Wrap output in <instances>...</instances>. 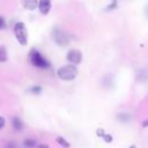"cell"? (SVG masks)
<instances>
[{"instance_id": "obj_1", "label": "cell", "mask_w": 148, "mask_h": 148, "mask_svg": "<svg viewBox=\"0 0 148 148\" xmlns=\"http://www.w3.org/2000/svg\"><path fill=\"white\" fill-rule=\"evenodd\" d=\"M77 68L76 66L74 65H65L62 67H60L58 71H57V75L60 80H64V81H72L74 80L76 76H77Z\"/></svg>"}, {"instance_id": "obj_2", "label": "cell", "mask_w": 148, "mask_h": 148, "mask_svg": "<svg viewBox=\"0 0 148 148\" xmlns=\"http://www.w3.org/2000/svg\"><path fill=\"white\" fill-rule=\"evenodd\" d=\"M29 60H30L32 66L38 67V68H47L50 66L49 61L36 49H31L30 50V52H29Z\"/></svg>"}, {"instance_id": "obj_3", "label": "cell", "mask_w": 148, "mask_h": 148, "mask_svg": "<svg viewBox=\"0 0 148 148\" xmlns=\"http://www.w3.org/2000/svg\"><path fill=\"white\" fill-rule=\"evenodd\" d=\"M14 34H15L17 42L22 46H25L28 44V31H27L25 24L23 22H17L14 25Z\"/></svg>"}, {"instance_id": "obj_4", "label": "cell", "mask_w": 148, "mask_h": 148, "mask_svg": "<svg viewBox=\"0 0 148 148\" xmlns=\"http://www.w3.org/2000/svg\"><path fill=\"white\" fill-rule=\"evenodd\" d=\"M52 38H53V40H54L58 45H60V46L67 45V44H68V40H69L67 34H66L64 30L59 29V28H54V29H53V31H52Z\"/></svg>"}, {"instance_id": "obj_5", "label": "cell", "mask_w": 148, "mask_h": 148, "mask_svg": "<svg viewBox=\"0 0 148 148\" xmlns=\"http://www.w3.org/2000/svg\"><path fill=\"white\" fill-rule=\"evenodd\" d=\"M67 60L74 66L79 65L82 61V53L76 49H72L67 52Z\"/></svg>"}, {"instance_id": "obj_6", "label": "cell", "mask_w": 148, "mask_h": 148, "mask_svg": "<svg viewBox=\"0 0 148 148\" xmlns=\"http://www.w3.org/2000/svg\"><path fill=\"white\" fill-rule=\"evenodd\" d=\"M37 7L43 15H46L51 9V0H38Z\"/></svg>"}, {"instance_id": "obj_7", "label": "cell", "mask_w": 148, "mask_h": 148, "mask_svg": "<svg viewBox=\"0 0 148 148\" xmlns=\"http://www.w3.org/2000/svg\"><path fill=\"white\" fill-rule=\"evenodd\" d=\"M38 0H22V6L28 10H34L37 8Z\"/></svg>"}, {"instance_id": "obj_8", "label": "cell", "mask_w": 148, "mask_h": 148, "mask_svg": "<svg viewBox=\"0 0 148 148\" xmlns=\"http://www.w3.org/2000/svg\"><path fill=\"white\" fill-rule=\"evenodd\" d=\"M12 126L15 131H21L23 128V121L18 117H13L12 119Z\"/></svg>"}, {"instance_id": "obj_9", "label": "cell", "mask_w": 148, "mask_h": 148, "mask_svg": "<svg viewBox=\"0 0 148 148\" xmlns=\"http://www.w3.org/2000/svg\"><path fill=\"white\" fill-rule=\"evenodd\" d=\"M37 146V141L32 138H27L23 140V147L24 148H36Z\"/></svg>"}, {"instance_id": "obj_10", "label": "cell", "mask_w": 148, "mask_h": 148, "mask_svg": "<svg viewBox=\"0 0 148 148\" xmlns=\"http://www.w3.org/2000/svg\"><path fill=\"white\" fill-rule=\"evenodd\" d=\"M8 59V52L5 45H0V62H6Z\"/></svg>"}, {"instance_id": "obj_11", "label": "cell", "mask_w": 148, "mask_h": 148, "mask_svg": "<svg viewBox=\"0 0 148 148\" xmlns=\"http://www.w3.org/2000/svg\"><path fill=\"white\" fill-rule=\"evenodd\" d=\"M56 142H57L58 145H60L61 147H64V148H69V147H71V143H69L65 138H62V136H57V138H56Z\"/></svg>"}, {"instance_id": "obj_12", "label": "cell", "mask_w": 148, "mask_h": 148, "mask_svg": "<svg viewBox=\"0 0 148 148\" xmlns=\"http://www.w3.org/2000/svg\"><path fill=\"white\" fill-rule=\"evenodd\" d=\"M40 91H42V88H40L39 86H34V87L30 88V92H31V94L37 95V94H39Z\"/></svg>"}, {"instance_id": "obj_13", "label": "cell", "mask_w": 148, "mask_h": 148, "mask_svg": "<svg viewBox=\"0 0 148 148\" xmlns=\"http://www.w3.org/2000/svg\"><path fill=\"white\" fill-rule=\"evenodd\" d=\"M106 143H111L112 142V140H113V138H112V135L111 134H108V133H105V135L102 138Z\"/></svg>"}, {"instance_id": "obj_14", "label": "cell", "mask_w": 148, "mask_h": 148, "mask_svg": "<svg viewBox=\"0 0 148 148\" xmlns=\"http://www.w3.org/2000/svg\"><path fill=\"white\" fill-rule=\"evenodd\" d=\"M96 135H97L98 138H103V136L105 135V131H104L103 128H97V130H96Z\"/></svg>"}, {"instance_id": "obj_15", "label": "cell", "mask_w": 148, "mask_h": 148, "mask_svg": "<svg viewBox=\"0 0 148 148\" xmlns=\"http://www.w3.org/2000/svg\"><path fill=\"white\" fill-rule=\"evenodd\" d=\"M5 125H6V119L2 116H0V130H2L5 127Z\"/></svg>"}, {"instance_id": "obj_16", "label": "cell", "mask_w": 148, "mask_h": 148, "mask_svg": "<svg viewBox=\"0 0 148 148\" xmlns=\"http://www.w3.org/2000/svg\"><path fill=\"white\" fill-rule=\"evenodd\" d=\"M5 27H6V22H5V18H3L2 16H0V30H2Z\"/></svg>"}, {"instance_id": "obj_17", "label": "cell", "mask_w": 148, "mask_h": 148, "mask_svg": "<svg viewBox=\"0 0 148 148\" xmlns=\"http://www.w3.org/2000/svg\"><path fill=\"white\" fill-rule=\"evenodd\" d=\"M36 148H50V146L46 145V143H38V145L36 146Z\"/></svg>"}, {"instance_id": "obj_18", "label": "cell", "mask_w": 148, "mask_h": 148, "mask_svg": "<svg viewBox=\"0 0 148 148\" xmlns=\"http://www.w3.org/2000/svg\"><path fill=\"white\" fill-rule=\"evenodd\" d=\"M141 125H142V127H148V119H146V120H143Z\"/></svg>"}, {"instance_id": "obj_19", "label": "cell", "mask_w": 148, "mask_h": 148, "mask_svg": "<svg viewBox=\"0 0 148 148\" xmlns=\"http://www.w3.org/2000/svg\"><path fill=\"white\" fill-rule=\"evenodd\" d=\"M128 148H136V147H135V146H134V145H132V146H130V147H128Z\"/></svg>"}]
</instances>
